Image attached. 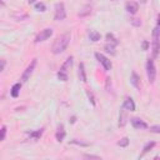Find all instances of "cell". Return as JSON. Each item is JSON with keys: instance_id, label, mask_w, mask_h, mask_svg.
Masks as SVG:
<instances>
[{"instance_id": "1f68e13d", "label": "cell", "mask_w": 160, "mask_h": 160, "mask_svg": "<svg viewBox=\"0 0 160 160\" xmlns=\"http://www.w3.org/2000/svg\"><path fill=\"white\" fill-rule=\"evenodd\" d=\"M148 46H149V42H148L146 40H144V41H142V49H144V50H148Z\"/></svg>"}, {"instance_id": "277c9868", "label": "cell", "mask_w": 160, "mask_h": 160, "mask_svg": "<svg viewBox=\"0 0 160 160\" xmlns=\"http://www.w3.org/2000/svg\"><path fill=\"white\" fill-rule=\"evenodd\" d=\"M146 75H148L149 82L152 84L155 81V78H156V68H155V64H154L152 59L146 60Z\"/></svg>"}, {"instance_id": "7402d4cb", "label": "cell", "mask_w": 160, "mask_h": 160, "mask_svg": "<svg viewBox=\"0 0 160 160\" xmlns=\"http://www.w3.org/2000/svg\"><path fill=\"white\" fill-rule=\"evenodd\" d=\"M129 142H130L129 138H128V136H124L122 139H120V140L118 141V145H119V146H121V148H126V146L129 145Z\"/></svg>"}, {"instance_id": "ac0fdd59", "label": "cell", "mask_w": 160, "mask_h": 160, "mask_svg": "<svg viewBox=\"0 0 160 160\" xmlns=\"http://www.w3.org/2000/svg\"><path fill=\"white\" fill-rule=\"evenodd\" d=\"M155 146V141H149V142H146L145 145H144V148H142V152H141V155H140V158H142L146 152H149L152 148Z\"/></svg>"}, {"instance_id": "83f0119b", "label": "cell", "mask_w": 160, "mask_h": 160, "mask_svg": "<svg viewBox=\"0 0 160 160\" xmlns=\"http://www.w3.org/2000/svg\"><path fill=\"white\" fill-rule=\"evenodd\" d=\"M149 130L151 132H155V134H160V125H152L149 128Z\"/></svg>"}, {"instance_id": "44dd1931", "label": "cell", "mask_w": 160, "mask_h": 160, "mask_svg": "<svg viewBox=\"0 0 160 160\" xmlns=\"http://www.w3.org/2000/svg\"><path fill=\"white\" fill-rule=\"evenodd\" d=\"M125 109L122 108L121 110H120V118H119V126H124L125 125V122H126V115H125V111H124Z\"/></svg>"}, {"instance_id": "d590c367", "label": "cell", "mask_w": 160, "mask_h": 160, "mask_svg": "<svg viewBox=\"0 0 160 160\" xmlns=\"http://www.w3.org/2000/svg\"><path fill=\"white\" fill-rule=\"evenodd\" d=\"M35 1H36V0H28V2H29V4H34Z\"/></svg>"}, {"instance_id": "cb8c5ba5", "label": "cell", "mask_w": 160, "mask_h": 160, "mask_svg": "<svg viewBox=\"0 0 160 160\" xmlns=\"http://www.w3.org/2000/svg\"><path fill=\"white\" fill-rule=\"evenodd\" d=\"M115 46H116V45L108 42V44L105 45V50H106L108 52H110V54H115Z\"/></svg>"}, {"instance_id": "7a4b0ae2", "label": "cell", "mask_w": 160, "mask_h": 160, "mask_svg": "<svg viewBox=\"0 0 160 160\" xmlns=\"http://www.w3.org/2000/svg\"><path fill=\"white\" fill-rule=\"evenodd\" d=\"M71 66H72V56H69L65 60V62L61 65L60 70L58 71V79L61 81H66L68 80V71Z\"/></svg>"}, {"instance_id": "836d02e7", "label": "cell", "mask_w": 160, "mask_h": 160, "mask_svg": "<svg viewBox=\"0 0 160 160\" xmlns=\"http://www.w3.org/2000/svg\"><path fill=\"white\" fill-rule=\"evenodd\" d=\"M158 28L160 29V14L158 15Z\"/></svg>"}, {"instance_id": "3957f363", "label": "cell", "mask_w": 160, "mask_h": 160, "mask_svg": "<svg viewBox=\"0 0 160 160\" xmlns=\"http://www.w3.org/2000/svg\"><path fill=\"white\" fill-rule=\"evenodd\" d=\"M152 58H158L159 51H160V29L156 26L152 30Z\"/></svg>"}, {"instance_id": "4fadbf2b", "label": "cell", "mask_w": 160, "mask_h": 160, "mask_svg": "<svg viewBox=\"0 0 160 160\" xmlns=\"http://www.w3.org/2000/svg\"><path fill=\"white\" fill-rule=\"evenodd\" d=\"M122 108H125V110L128 111H134L135 110V102L131 98H125L124 100V104H122Z\"/></svg>"}, {"instance_id": "6da1fadb", "label": "cell", "mask_w": 160, "mask_h": 160, "mask_svg": "<svg viewBox=\"0 0 160 160\" xmlns=\"http://www.w3.org/2000/svg\"><path fill=\"white\" fill-rule=\"evenodd\" d=\"M70 39H71L70 32H64V34H61L60 36H58V38L55 39L54 44H52V48H51L52 52H54L55 55L64 52V51L66 50L69 42H70Z\"/></svg>"}, {"instance_id": "8fae6325", "label": "cell", "mask_w": 160, "mask_h": 160, "mask_svg": "<svg viewBox=\"0 0 160 160\" xmlns=\"http://www.w3.org/2000/svg\"><path fill=\"white\" fill-rule=\"evenodd\" d=\"M130 82L132 84L134 88H136L138 90H140L141 88V82H140V76L135 72V71H131V76H130Z\"/></svg>"}, {"instance_id": "d6a6232c", "label": "cell", "mask_w": 160, "mask_h": 160, "mask_svg": "<svg viewBox=\"0 0 160 160\" xmlns=\"http://www.w3.org/2000/svg\"><path fill=\"white\" fill-rule=\"evenodd\" d=\"M5 64H6V61L2 59V60H1V68H0V71H4V69H5Z\"/></svg>"}, {"instance_id": "9c48e42d", "label": "cell", "mask_w": 160, "mask_h": 160, "mask_svg": "<svg viewBox=\"0 0 160 160\" xmlns=\"http://www.w3.org/2000/svg\"><path fill=\"white\" fill-rule=\"evenodd\" d=\"M130 122H131V125H132L134 129H138V130H145V129H148V124L144 120H141L140 118H131L130 119Z\"/></svg>"}, {"instance_id": "d4e9b609", "label": "cell", "mask_w": 160, "mask_h": 160, "mask_svg": "<svg viewBox=\"0 0 160 160\" xmlns=\"http://www.w3.org/2000/svg\"><path fill=\"white\" fill-rule=\"evenodd\" d=\"M70 144H75V145H80V146H90V144H89V142H84V141L78 140V139L70 140Z\"/></svg>"}, {"instance_id": "8992f818", "label": "cell", "mask_w": 160, "mask_h": 160, "mask_svg": "<svg viewBox=\"0 0 160 160\" xmlns=\"http://www.w3.org/2000/svg\"><path fill=\"white\" fill-rule=\"evenodd\" d=\"M66 18V10L62 2H58L55 4V14H54V19L56 21H61Z\"/></svg>"}, {"instance_id": "4dcf8cb0", "label": "cell", "mask_w": 160, "mask_h": 160, "mask_svg": "<svg viewBox=\"0 0 160 160\" xmlns=\"http://www.w3.org/2000/svg\"><path fill=\"white\" fill-rule=\"evenodd\" d=\"M84 156H85V158H88V159H101L99 155H90V154H85Z\"/></svg>"}, {"instance_id": "484cf974", "label": "cell", "mask_w": 160, "mask_h": 160, "mask_svg": "<svg viewBox=\"0 0 160 160\" xmlns=\"http://www.w3.org/2000/svg\"><path fill=\"white\" fill-rule=\"evenodd\" d=\"M35 10H38V11H45L46 10V6H45L44 2H38V4H35Z\"/></svg>"}, {"instance_id": "ffe728a7", "label": "cell", "mask_w": 160, "mask_h": 160, "mask_svg": "<svg viewBox=\"0 0 160 160\" xmlns=\"http://www.w3.org/2000/svg\"><path fill=\"white\" fill-rule=\"evenodd\" d=\"M106 40H108V42H110V44H114V45H118L119 44V41H118V39L114 36V34L112 32H108L106 34Z\"/></svg>"}, {"instance_id": "7c38bea8", "label": "cell", "mask_w": 160, "mask_h": 160, "mask_svg": "<svg viewBox=\"0 0 160 160\" xmlns=\"http://www.w3.org/2000/svg\"><path fill=\"white\" fill-rule=\"evenodd\" d=\"M65 136H66V132H65L64 125H62V124H60V125L58 126L56 132H55V138H56V140H58L59 142H61V141L65 139Z\"/></svg>"}, {"instance_id": "52a82bcc", "label": "cell", "mask_w": 160, "mask_h": 160, "mask_svg": "<svg viewBox=\"0 0 160 160\" xmlns=\"http://www.w3.org/2000/svg\"><path fill=\"white\" fill-rule=\"evenodd\" d=\"M95 58H96V60L102 65V68H104L105 71L111 70L112 64H111V61H110L105 55H102V54H100V52H95Z\"/></svg>"}, {"instance_id": "d6986e66", "label": "cell", "mask_w": 160, "mask_h": 160, "mask_svg": "<svg viewBox=\"0 0 160 160\" xmlns=\"http://www.w3.org/2000/svg\"><path fill=\"white\" fill-rule=\"evenodd\" d=\"M90 12H91V6H90V5H85V6L79 11V16H80V18H84V16L90 15Z\"/></svg>"}, {"instance_id": "e0dca14e", "label": "cell", "mask_w": 160, "mask_h": 160, "mask_svg": "<svg viewBox=\"0 0 160 160\" xmlns=\"http://www.w3.org/2000/svg\"><path fill=\"white\" fill-rule=\"evenodd\" d=\"M88 35H89V39H90L91 41H94V42L99 41V40H100V38H101L100 32H98L96 30H89Z\"/></svg>"}, {"instance_id": "e575fe53", "label": "cell", "mask_w": 160, "mask_h": 160, "mask_svg": "<svg viewBox=\"0 0 160 160\" xmlns=\"http://www.w3.org/2000/svg\"><path fill=\"white\" fill-rule=\"evenodd\" d=\"M75 120H76V118H75V116H72V118H71V120H70V122H71V124H74V122H75Z\"/></svg>"}, {"instance_id": "f546056e", "label": "cell", "mask_w": 160, "mask_h": 160, "mask_svg": "<svg viewBox=\"0 0 160 160\" xmlns=\"http://www.w3.org/2000/svg\"><path fill=\"white\" fill-rule=\"evenodd\" d=\"M110 88H111V79L110 78H106V90L110 91Z\"/></svg>"}, {"instance_id": "5bb4252c", "label": "cell", "mask_w": 160, "mask_h": 160, "mask_svg": "<svg viewBox=\"0 0 160 160\" xmlns=\"http://www.w3.org/2000/svg\"><path fill=\"white\" fill-rule=\"evenodd\" d=\"M42 132H44V128L38 129V130H35V131H30V132H28V136H29V139L38 140V139H40V138H41Z\"/></svg>"}, {"instance_id": "ba28073f", "label": "cell", "mask_w": 160, "mask_h": 160, "mask_svg": "<svg viewBox=\"0 0 160 160\" xmlns=\"http://www.w3.org/2000/svg\"><path fill=\"white\" fill-rule=\"evenodd\" d=\"M52 35V29L51 28H46V29H42L36 36H35V42H41V41H45L48 40L50 36Z\"/></svg>"}, {"instance_id": "2e32d148", "label": "cell", "mask_w": 160, "mask_h": 160, "mask_svg": "<svg viewBox=\"0 0 160 160\" xmlns=\"http://www.w3.org/2000/svg\"><path fill=\"white\" fill-rule=\"evenodd\" d=\"M20 89H21V84H20V82L14 84L12 88H11V90H10V95H11L12 98H18L19 94H20Z\"/></svg>"}, {"instance_id": "5b68a950", "label": "cell", "mask_w": 160, "mask_h": 160, "mask_svg": "<svg viewBox=\"0 0 160 160\" xmlns=\"http://www.w3.org/2000/svg\"><path fill=\"white\" fill-rule=\"evenodd\" d=\"M36 62H38V59H32V60H31V62L26 66L25 71H24V72H22V75H21V82H26V81L30 79L31 74H32V72H34V70H35Z\"/></svg>"}, {"instance_id": "8d00e7d4", "label": "cell", "mask_w": 160, "mask_h": 160, "mask_svg": "<svg viewBox=\"0 0 160 160\" xmlns=\"http://www.w3.org/2000/svg\"><path fill=\"white\" fill-rule=\"evenodd\" d=\"M112 1H114V0H112Z\"/></svg>"}, {"instance_id": "9a60e30c", "label": "cell", "mask_w": 160, "mask_h": 160, "mask_svg": "<svg viewBox=\"0 0 160 160\" xmlns=\"http://www.w3.org/2000/svg\"><path fill=\"white\" fill-rule=\"evenodd\" d=\"M79 79L82 82H86V72H85V65H84V62H80L79 64Z\"/></svg>"}, {"instance_id": "4316f807", "label": "cell", "mask_w": 160, "mask_h": 160, "mask_svg": "<svg viewBox=\"0 0 160 160\" xmlns=\"http://www.w3.org/2000/svg\"><path fill=\"white\" fill-rule=\"evenodd\" d=\"M130 24L134 25V26H140L141 25V20L138 19V18H131L130 19Z\"/></svg>"}, {"instance_id": "f1b7e54d", "label": "cell", "mask_w": 160, "mask_h": 160, "mask_svg": "<svg viewBox=\"0 0 160 160\" xmlns=\"http://www.w3.org/2000/svg\"><path fill=\"white\" fill-rule=\"evenodd\" d=\"M5 136H6V126L2 125V126H1V141L5 140Z\"/></svg>"}, {"instance_id": "603a6c76", "label": "cell", "mask_w": 160, "mask_h": 160, "mask_svg": "<svg viewBox=\"0 0 160 160\" xmlns=\"http://www.w3.org/2000/svg\"><path fill=\"white\" fill-rule=\"evenodd\" d=\"M86 95H88V99H89V101L91 102V105L95 106V105H96V101H95V96H94L92 91H91V90H86Z\"/></svg>"}, {"instance_id": "30bf717a", "label": "cell", "mask_w": 160, "mask_h": 160, "mask_svg": "<svg viewBox=\"0 0 160 160\" xmlns=\"http://www.w3.org/2000/svg\"><path fill=\"white\" fill-rule=\"evenodd\" d=\"M125 9H126V11H128L129 14L134 15V14H136L138 10H139V4H138L136 1H128L126 5H125Z\"/></svg>"}]
</instances>
